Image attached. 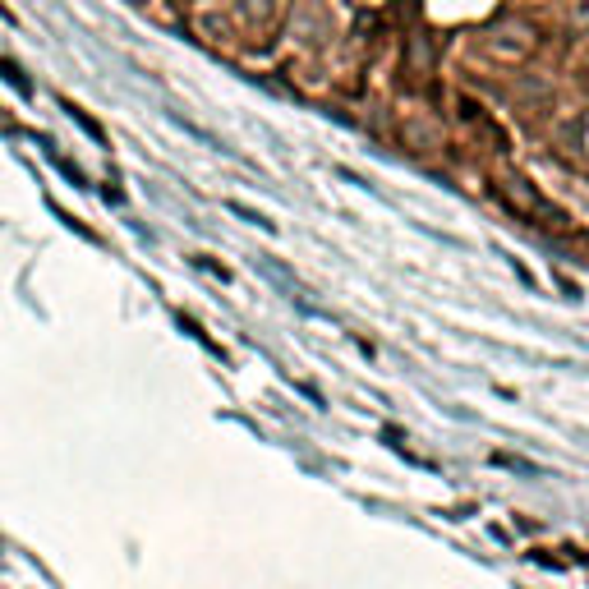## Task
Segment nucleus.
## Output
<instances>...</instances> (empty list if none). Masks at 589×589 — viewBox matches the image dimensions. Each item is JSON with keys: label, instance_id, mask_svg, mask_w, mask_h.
Listing matches in <instances>:
<instances>
[{"label": "nucleus", "instance_id": "nucleus-1", "mask_svg": "<svg viewBox=\"0 0 589 589\" xmlns=\"http://www.w3.org/2000/svg\"><path fill=\"white\" fill-rule=\"evenodd\" d=\"M507 198H511L521 212H530V216H539V212H543V198H539L525 180H507Z\"/></svg>", "mask_w": 589, "mask_h": 589}, {"label": "nucleus", "instance_id": "nucleus-2", "mask_svg": "<svg viewBox=\"0 0 589 589\" xmlns=\"http://www.w3.org/2000/svg\"><path fill=\"white\" fill-rule=\"evenodd\" d=\"M575 24H580V28H589V0H580V10H575Z\"/></svg>", "mask_w": 589, "mask_h": 589}]
</instances>
